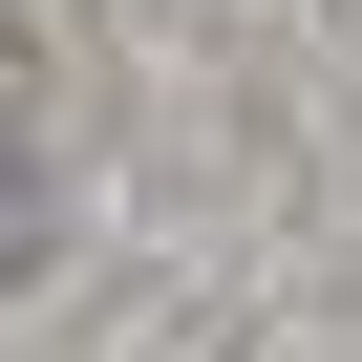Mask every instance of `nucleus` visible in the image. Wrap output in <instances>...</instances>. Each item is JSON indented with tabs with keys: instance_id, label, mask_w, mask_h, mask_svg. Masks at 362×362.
<instances>
[{
	"instance_id": "1",
	"label": "nucleus",
	"mask_w": 362,
	"mask_h": 362,
	"mask_svg": "<svg viewBox=\"0 0 362 362\" xmlns=\"http://www.w3.org/2000/svg\"><path fill=\"white\" fill-rule=\"evenodd\" d=\"M0 192H22V149H0ZM0 256H22V214H0Z\"/></svg>"
}]
</instances>
